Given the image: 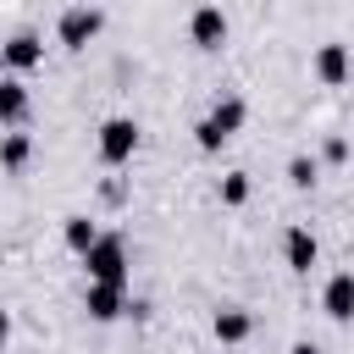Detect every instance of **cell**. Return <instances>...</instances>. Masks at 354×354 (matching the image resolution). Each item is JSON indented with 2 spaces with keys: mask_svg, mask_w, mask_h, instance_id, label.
<instances>
[{
  "mask_svg": "<svg viewBox=\"0 0 354 354\" xmlns=\"http://www.w3.org/2000/svg\"><path fill=\"white\" fill-rule=\"evenodd\" d=\"M243 116H249V105H243L238 94L216 100V105H210V116H199V122H194V144H199L205 155H216V149H221V144L243 127Z\"/></svg>",
  "mask_w": 354,
  "mask_h": 354,
  "instance_id": "cell-1",
  "label": "cell"
},
{
  "mask_svg": "<svg viewBox=\"0 0 354 354\" xmlns=\"http://www.w3.org/2000/svg\"><path fill=\"white\" fill-rule=\"evenodd\" d=\"M83 266H88V282L127 288V238H122V232H100L94 249L83 254Z\"/></svg>",
  "mask_w": 354,
  "mask_h": 354,
  "instance_id": "cell-2",
  "label": "cell"
},
{
  "mask_svg": "<svg viewBox=\"0 0 354 354\" xmlns=\"http://www.w3.org/2000/svg\"><path fill=\"white\" fill-rule=\"evenodd\" d=\"M138 155V122L133 116H105L100 122V160L105 166H127Z\"/></svg>",
  "mask_w": 354,
  "mask_h": 354,
  "instance_id": "cell-3",
  "label": "cell"
},
{
  "mask_svg": "<svg viewBox=\"0 0 354 354\" xmlns=\"http://www.w3.org/2000/svg\"><path fill=\"white\" fill-rule=\"evenodd\" d=\"M100 28H105V11H100V6H66V11H61V22H55L61 44H72V50H83Z\"/></svg>",
  "mask_w": 354,
  "mask_h": 354,
  "instance_id": "cell-4",
  "label": "cell"
},
{
  "mask_svg": "<svg viewBox=\"0 0 354 354\" xmlns=\"http://www.w3.org/2000/svg\"><path fill=\"white\" fill-rule=\"evenodd\" d=\"M39 61H44V39H39V33H28V28H22V33H11V39L0 44V66H11V72H33Z\"/></svg>",
  "mask_w": 354,
  "mask_h": 354,
  "instance_id": "cell-5",
  "label": "cell"
},
{
  "mask_svg": "<svg viewBox=\"0 0 354 354\" xmlns=\"http://www.w3.org/2000/svg\"><path fill=\"white\" fill-rule=\"evenodd\" d=\"M321 310H326L337 326H348V321H354V271L326 277V288H321Z\"/></svg>",
  "mask_w": 354,
  "mask_h": 354,
  "instance_id": "cell-6",
  "label": "cell"
},
{
  "mask_svg": "<svg viewBox=\"0 0 354 354\" xmlns=\"http://www.w3.org/2000/svg\"><path fill=\"white\" fill-rule=\"evenodd\" d=\"M188 33H194L199 50H221V44H227V11H221V6H199V11L188 17Z\"/></svg>",
  "mask_w": 354,
  "mask_h": 354,
  "instance_id": "cell-7",
  "label": "cell"
},
{
  "mask_svg": "<svg viewBox=\"0 0 354 354\" xmlns=\"http://www.w3.org/2000/svg\"><path fill=\"white\" fill-rule=\"evenodd\" d=\"M282 260H288V271L310 277V266L321 260V243H315V232H310V227H288V238H282Z\"/></svg>",
  "mask_w": 354,
  "mask_h": 354,
  "instance_id": "cell-8",
  "label": "cell"
},
{
  "mask_svg": "<svg viewBox=\"0 0 354 354\" xmlns=\"http://www.w3.org/2000/svg\"><path fill=\"white\" fill-rule=\"evenodd\" d=\"M83 310H88V321H116V315L127 310V288L88 282V288H83Z\"/></svg>",
  "mask_w": 354,
  "mask_h": 354,
  "instance_id": "cell-9",
  "label": "cell"
},
{
  "mask_svg": "<svg viewBox=\"0 0 354 354\" xmlns=\"http://www.w3.org/2000/svg\"><path fill=\"white\" fill-rule=\"evenodd\" d=\"M210 332H216V343L238 348V343L254 332V321H249V310H238V304H221V310H216V321H210Z\"/></svg>",
  "mask_w": 354,
  "mask_h": 354,
  "instance_id": "cell-10",
  "label": "cell"
},
{
  "mask_svg": "<svg viewBox=\"0 0 354 354\" xmlns=\"http://www.w3.org/2000/svg\"><path fill=\"white\" fill-rule=\"evenodd\" d=\"M348 44H321L315 50V77L326 83V88H337V83H348Z\"/></svg>",
  "mask_w": 354,
  "mask_h": 354,
  "instance_id": "cell-11",
  "label": "cell"
},
{
  "mask_svg": "<svg viewBox=\"0 0 354 354\" xmlns=\"http://www.w3.org/2000/svg\"><path fill=\"white\" fill-rule=\"evenodd\" d=\"M28 116V83L22 77H0V127H17Z\"/></svg>",
  "mask_w": 354,
  "mask_h": 354,
  "instance_id": "cell-12",
  "label": "cell"
},
{
  "mask_svg": "<svg viewBox=\"0 0 354 354\" xmlns=\"http://www.w3.org/2000/svg\"><path fill=\"white\" fill-rule=\"evenodd\" d=\"M61 238H66V249H72V254H88V249H94V238H100V227H94L88 216H66Z\"/></svg>",
  "mask_w": 354,
  "mask_h": 354,
  "instance_id": "cell-13",
  "label": "cell"
},
{
  "mask_svg": "<svg viewBox=\"0 0 354 354\" xmlns=\"http://www.w3.org/2000/svg\"><path fill=\"white\" fill-rule=\"evenodd\" d=\"M28 155H33V138H28V133H6V138H0V166H6V171H22Z\"/></svg>",
  "mask_w": 354,
  "mask_h": 354,
  "instance_id": "cell-14",
  "label": "cell"
},
{
  "mask_svg": "<svg viewBox=\"0 0 354 354\" xmlns=\"http://www.w3.org/2000/svg\"><path fill=\"white\" fill-rule=\"evenodd\" d=\"M315 177H321L315 155H293V160H288V183H293V188H315Z\"/></svg>",
  "mask_w": 354,
  "mask_h": 354,
  "instance_id": "cell-15",
  "label": "cell"
},
{
  "mask_svg": "<svg viewBox=\"0 0 354 354\" xmlns=\"http://www.w3.org/2000/svg\"><path fill=\"white\" fill-rule=\"evenodd\" d=\"M249 199V171H227L221 177V205H243Z\"/></svg>",
  "mask_w": 354,
  "mask_h": 354,
  "instance_id": "cell-16",
  "label": "cell"
},
{
  "mask_svg": "<svg viewBox=\"0 0 354 354\" xmlns=\"http://www.w3.org/2000/svg\"><path fill=\"white\" fill-rule=\"evenodd\" d=\"M288 354H321V348H315V343H310V337H299V343H293V348H288Z\"/></svg>",
  "mask_w": 354,
  "mask_h": 354,
  "instance_id": "cell-17",
  "label": "cell"
},
{
  "mask_svg": "<svg viewBox=\"0 0 354 354\" xmlns=\"http://www.w3.org/2000/svg\"><path fill=\"white\" fill-rule=\"evenodd\" d=\"M6 337H11V315L0 310V348H6Z\"/></svg>",
  "mask_w": 354,
  "mask_h": 354,
  "instance_id": "cell-18",
  "label": "cell"
}]
</instances>
